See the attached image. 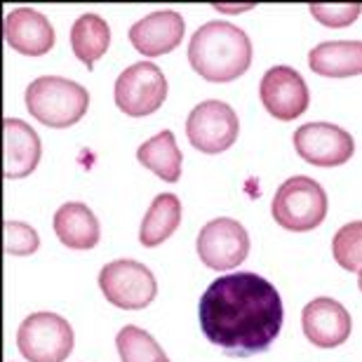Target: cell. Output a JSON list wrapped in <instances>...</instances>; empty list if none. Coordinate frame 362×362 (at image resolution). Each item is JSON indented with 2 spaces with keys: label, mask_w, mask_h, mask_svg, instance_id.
<instances>
[{
  "label": "cell",
  "mask_w": 362,
  "mask_h": 362,
  "mask_svg": "<svg viewBox=\"0 0 362 362\" xmlns=\"http://www.w3.org/2000/svg\"><path fill=\"white\" fill-rule=\"evenodd\" d=\"M285 308L280 292L264 275L243 271L216 278L200 299V327L226 356L250 358L278 339Z\"/></svg>",
  "instance_id": "6da1fadb"
},
{
  "label": "cell",
  "mask_w": 362,
  "mask_h": 362,
  "mask_svg": "<svg viewBox=\"0 0 362 362\" xmlns=\"http://www.w3.org/2000/svg\"><path fill=\"white\" fill-rule=\"evenodd\" d=\"M188 64L207 83H230L252 64L250 35L228 21H207L193 33Z\"/></svg>",
  "instance_id": "7a4b0ae2"
},
{
  "label": "cell",
  "mask_w": 362,
  "mask_h": 362,
  "mask_svg": "<svg viewBox=\"0 0 362 362\" xmlns=\"http://www.w3.org/2000/svg\"><path fill=\"white\" fill-rule=\"evenodd\" d=\"M26 108L35 120L47 127H71L88 113L90 94L62 76H40L26 88Z\"/></svg>",
  "instance_id": "3957f363"
},
{
  "label": "cell",
  "mask_w": 362,
  "mask_h": 362,
  "mask_svg": "<svg viewBox=\"0 0 362 362\" xmlns=\"http://www.w3.org/2000/svg\"><path fill=\"white\" fill-rule=\"evenodd\" d=\"M327 193L315 179L296 175L289 177L273 198V219L292 233H308L327 216Z\"/></svg>",
  "instance_id": "277c9868"
},
{
  "label": "cell",
  "mask_w": 362,
  "mask_h": 362,
  "mask_svg": "<svg viewBox=\"0 0 362 362\" xmlns=\"http://www.w3.org/2000/svg\"><path fill=\"white\" fill-rule=\"evenodd\" d=\"M17 349L26 362H64L74 351V327L49 310L33 313L17 332Z\"/></svg>",
  "instance_id": "5b68a950"
},
{
  "label": "cell",
  "mask_w": 362,
  "mask_h": 362,
  "mask_svg": "<svg viewBox=\"0 0 362 362\" xmlns=\"http://www.w3.org/2000/svg\"><path fill=\"white\" fill-rule=\"evenodd\" d=\"M99 287L108 303L122 310H141L153 303L158 282L146 266L134 259H118L99 271Z\"/></svg>",
  "instance_id": "8992f818"
},
{
  "label": "cell",
  "mask_w": 362,
  "mask_h": 362,
  "mask_svg": "<svg viewBox=\"0 0 362 362\" xmlns=\"http://www.w3.org/2000/svg\"><path fill=\"white\" fill-rule=\"evenodd\" d=\"M113 97L115 106L129 118H146L168 99V78L151 62L132 64L118 76Z\"/></svg>",
  "instance_id": "52a82bcc"
},
{
  "label": "cell",
  "mask_w": 362,
  "mask_h": 362,
  "mask_svg": "<svg viewBox=\"0 0 362 362\" xmlns=\"http://www.w3.org/2000/svg\"><path fill=\"white\" fill-rule=\"evenodd\" d=\"M240 132V120L226 101L207 99L188 113L186 136L191 146L200 153L216 156L228 151Z\"/></svg>",
  "instance_id": "ba28073f"
},
{
  "label": "cell",
  "mask_w": 362,
  "mask_h": 362,
  "mask_svg": "<svg viewBox=\"0 0 362 362\" xmlns=\"http://www.w3.org/2000/svg\"><path fill=\"white\" fill-rule=\"evenodd\" d=\"M250 255V235L240 221L221 216L198 233V257L212 271H233Z\"/></svg>",
  "instance_id": "9c48e42d"
},
{
  "label": "cell",
  "mask_w": 362,
  "mask_h": 362,
  "mask_svg": "<svg viewBox=\"0 0 362 362\" xmlns=\"http://www.w3.org/2000/svg\"><path fill=\"white\" fill-rule=\"evenodd\" d=\"M294 151L315 168H339L356 153V141L334 122H308L294 132Z\"/></svg>",
  "instance_id": "30bf717a"
},
{
  "label": "cell",
  "mask_w": 362,
  "mask_h": 362,
  "mask_svg": "<svg viewBox=\"0 0 362 362\" xmlns=\"http://www.w3.org/2000/svg\"><path fill=\"white\" fill-rule=\"evenodd\" d=\"M264 108L275 120H296L308 111L310 92L301 74L292 66H273L264 74L259 85Z\"/></svg>",
  "instance_id": "8fae6325"
},
{
  "label": "cell",
  "mask_w": 362,
  "mask_h": 362,
  "mask_svg": "<svg viewBox=\"0 0 362 362\" xmlns=\"http://www.w3.org/2000/svg\"><path fill=\"white\" fill-rule=\"evenodd\" d=\"M303 334L317 349H337L351 337V315L341 303L329 296L308 301L301 313Z\"/></svg>",
  "instance_id": "7c38bea8"
},
{
  "label": "cell",
  "mask_w": 362,
  "mask_h": 362,
  "mask_svg": "<svg viewBox=\"0 0 362 362\" xmlns=\"http://www.w3.org/2000/svg\"><path fill=\"white\" fill-rule=\"evenodd\" d=\"M5 42L19 54L42 57L54 45V28L42 12L33 7H17L3 21Z\"/></svg>",
  "instance_id": "4fadbf2b"
},
{
  "label": "cell",
  "mask_w": 362,
  "mask_h": 362,
  "mask_svg": "<svg viewBox=\"0 0 362 362\" xmlns=\"http://www.w3.org/2000/svg\"><path fill=\"white\" fill-rule=\"evenodd\" d=\"M184 17L175 10H160L139 19L129 28V42L144 57H160L172 52L184 40Z\"/></svg>",
  "instance_id": "5bb4252c"
},
{
  "label": "cell",
  "mask_w": 362,
  "mask_h": 362,
  "mask_svg": "<svg viewBox=\"0 0 362 362\" xmlns=\"http://www.w3.org/2000/svg\"><path fill=\"white\" fill-rule=\"evenodd\" d=\"M3 139H5V179H24L38 168L42 146L40 136L31 125L19 118L3 120Z\"/></svg>",
  "instance_id": "9a60e30c"
},
{
  "label": "cell",
  "mask_w": 362,
  "mask_h": 362,
  "mask_svg": "<svg viewBox=\"0 0 362 362\" xmlns=\"http://www.w3.org/2000/svg\"><path fill=\"white\" fill-rule=\"evenodd\" d=\"M54 233L64 247L88 252L99 245L101 226L88 205H83V202H66L54 214Z\"/></svg>",
  "instance_id": "2e32d148"
},
{
  "label": "cell",
  "mask_w": 362,
  "mask_h": 362,
  "mask_svg": "<svg viewBox=\"0 0 362 362\" xmlns=\"http://www.w3.org/2000/svg\"><path fill=\"white\" fill-rule=\"evenodd\" d=\"M308 66L325 78L362 76V40H329L310 49Z\"/></svg>",
  "instance_id": "e0dca14e"
},
{
  "label": "cell",
  "mask_w": 362,
  "mask_h": 362,
  "mask_svg": "<svg viewBox=\"0 0 362 362\" xmlns=\"http://www.w3.org/2000/svg\"><path fill=\"white\" fill-rule=\"evenodd\" d=\"M136 160L168 184H177L181 179V151L177 146L175 132L170 129H163L146 144H141L136 148Z\"/></svg>",
  "instance_id": "ac0fdd59"
},
{
  "label": "cell",
  "mask_w": 362,
  "mask_h": 362,
  "mask_svg": "<svg viewBox=\"0 0 362 362\" xmlns=\"http://www.w3.org/2000/svg\"><path fill=\"white\" fill-rule=\"evenodd\" d=\"M181 223V202L175 193H160L151 202L146 216L139 228V243L144 247H158L163 245Z\"/></svg>",
  "instance_id": "d6986e66"
},
{
  "label": "cell",
  "mask_w": 362,
  "mask_h": 362,
  "mask_svg": "<svg viewBox=\"0 0 362 362\" xmlns=\"http://www.w3.org/2000/svg\"><path fill=\"white\" fill-rule=\"evenodd\" d=\"M108 45H111V28L99 14L88 12L74 21V26H71V47L88 69H92L94 62L106 54Z\"/></svg>",
  "instance_id": "ffe728a7"
},
{
  "label": "cell",
  "mask_w": 362,
  "mask_h": 362,
  "mask_svg": "<svg viewBox=\"0 0 362 362\" xmlns=\"http://www.w3.org/2000/svg\"><path fill=\"white\" fill-rule=\"evenodd\" d=\"M115 346H118L122 362H170L160 344L136 325L122 327L115 337Z\"/></svg>",
  "instance_id": "44dd1931"
},
{
  "label": "cell",
  "mask_w": 362,
  "mask_h": 362,
  "mask_svg": "<svg viewBox=\"0 0 362 362\" xmlns=\"http://www.w3.org/2000/svg\"><path fill=\"white\" fill-rule=\"evenodd\" d=\"M337 264L346 271L360 273L362 271V221H351L337 230L332 240Z\"/></svg>",
  "instance_id": "7402d4cb"
},
{
  "label": "cell",
  "mask_w": 362,
  "mask_h": 362,
  "mask_svg": "<svg viewBox=\"0 0 362 362\" xmlns=\"http://www.w3.org/2000/svg\"><path fill=\"white\" fill-rule=\"evenodd\" d=\"M5 252L12 257H28L33 252H38L40 240L38 233L21 221H5Z\"/></svg>",
  "instance_id": "603a6c76"
},
{
  "label": "cell",
  "mask_w": 362,
  "mask_h": 362,
  "mask_svg": "<svg viewBox=\"0 0 362 362\" xmlns=\"http://www.w3.org/2000/svg\"><path fill=\"white\" fill-rule=\"evenodd\" d=\"M310 14L315 21L329 28H344L351 26L360 17L362 5L360 3H341V5H327V3H310Z\"/></svg>",
  "instance_id": "cb8c5ba5"
},
{
  "label": "cell",
  "mask_w": 362,
  "mask_h": 362,
  "mask_svg": "<svg viewBox=\"0 0 362 362\" xmlns=\"http://www.w3.org/2000/svg\"><path fill=\"white\" fill-rule=\"evenodd\" d=\"M358 287H360V292H362V271L358 273Z\"/></svg>",
  "instance_id": "d4e9b609"
}]
</instances>
